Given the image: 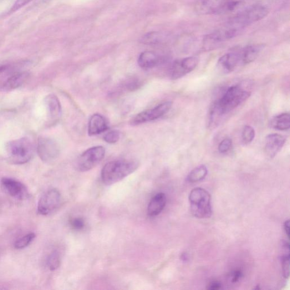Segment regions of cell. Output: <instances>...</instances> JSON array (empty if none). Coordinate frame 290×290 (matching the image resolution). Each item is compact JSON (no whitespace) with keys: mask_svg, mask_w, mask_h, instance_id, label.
Here are the masks:
<instances>
[{"mask_svg":"<svg viewBox=\"0 0 290 290\" xmlns=\"http://www.w3.org/2000/svg\"><path fill=\"white\" fill-rule=\"evenodd\" d=\"M32 1V0H16V3H14L11 9V12H14L18 11V10L26 6V5Z\"/></svg>","mask_w":290,"mask_h":290,"instance_id":"32","label":"cell"},{"mask_svg":"<svg viewBox=\"0 0 290 290\" xmlns=\"http://www.w3.org/2000/svg\"><path fill=\"white\" fill-rule=\"evenodd\" d=\"M266 47L263 44H256L247 45L241 51L242 63L248 64L254 62L259 54Z\"/></svg>","mask_w":290,"mask_h":290,"instance_id":"17","label":"cell"},{"mask_svg":"<svg viewBox=\"0 0 290 290\" xmlns=\"http://www.w3.org/2000/svg\"><path fill=\"white\" fill-rule=\"evenodd\" d=\"M242 3V0H197L195 9L201 15L226 14L235 11Z\"/></svg>","mask_w":290,"mask_h":290,"instance_id":"5","label":"cell"},{"mask_svg":"<svg viewBox=\"0 0 290 290\" xmlns=\"http://www.w3.org/2000/svg\"><path fill=\"white\" fill-rule=\"evenodd\" d=\"M29 75L28 72H19L13 74L5 81L2 86L1 90L4 92H8L18 88L28 80Z\"/></svg>","mask_w":290,"mask_h":290,"instance_id":"18","label":"cell"},{"mask_svg":"<svg viewBox=\"0 0 290 290\" xmlns=\"http://www.w3.org/2000/svg\"><path fill=\"white\" fill-rule=\"evenodd\" d=\"M61 201V195L57 189L45 192L38 201L37 210L40 215L47 216L58 207Z\"/></svg>","mask_w":290,"mask_h":290,"instance_id":"9","label":"cell"},{"mask_svg":"<svg viewBox=\"0 0 290 290\" xmlns=\"http://www.w3.org/2000/svg\"><path fill=\"white\" fill-rule=\"evenodd\" d=\"M167 198L165 193H160L156 195L149 203L147 213L151 217L159 215L164 209L166 205Z\"/></svg>","mask_w":290,"mask_h":290,"instance_id":"19","label":"cell"},{"mask_svg":"<svg viewBox=\"0 0 290 290\" xmlns=\"http://www.w3.org/2000/svg\"><path fill=\"white\" fill-rule=\"evenodd\" d=\"M189 200L193 216L200 219L211 217V196L206 190L202 188H194L190 193Z\"/></svg>","mask_w":290,"mask_h":290,"instance_id":"6","label":"cell"},{"mask_svg":"<svg viewBox=\"0 0 290 290\" xmlns=\"http://www.w3.org/2000/svg\"><path fill=\"white\" fill-rule=\"evenodd\" d=\"M269 9L262 5H256L244 10L231 18L226 23L227 26L241 32L242 30L253 23L257 22L268 16Z\"/></svg>","mask_w":290,"mask_h":290,"instance_id":"4","label":"cell"},{"mask_svg":"<svg viewBox=\"0 0 290 290\" xmlns=\"http://www.w3.org/2000/svg\"><path fill=\"white\" fill-rule=\"evenodd\" d=\"M172 106L171 101H165L154 109L146 110L136 115L130 121L131 125H138L160 119L171 110Z\"/></svg>","mask_w":290,"mask_h":290,"instance_id":"8","label":"cell"},{"mask_svg":"<svg viewBox=\"0 0 290 290\" xmlns=\"http://www.w3.org/2000/svg\"><path fill=\"white\" fill-rule=\"evenodd\" d=\"M36 238V235L33 232L29 233L27 235L20 238L14 243V247L17 249H21L28 247Z\"/></svg>","mask_w":290,"mask_h":290,"instance_id":"24","label":"cell"},{"mask_svg":"<svg viewBox=\"0 0 290 290\" xmlns=\"http://www.w3.org/2000/svg\"><path fill=\"white\" fill-rule=\"evenodd\" d=\"M250 91L244 90L240 85H234L227 89L221 97L214 102L210 111V124L227 114L246 101L251 96Z\"/></svg>","mask_w":290,"mask_h":290,"instance_id":"1","label":"cell"},{"mask_svg":"<svg viewBox=\"0 0 290 290\" xmlns=\"http://www.w3.org/2000/svg\"><path fill=\"white\" fill-rule=\"evenodd\" d=\"M207 174V167L205 165H200L193 169L188 175V181L194 183L204 179Z\"/></svg>","mask_w":290,"mask_h":290,"instance_id":"23","label":"cell"},{"mask_svg":"<svg viewBox=\"0 0 290 290\" xmlns=\"http://www.w3.org/2000/svg\"><path fill=\"white\" fill-rule=\"evenodd\" d=\"M285 142L286 138L281 135L274 134L267 136L265 146L267 155L273 159L282 149Z\"/></svg>","mask_w":290,"mask_h":290,"instance_id":"15","label":"cell"},{"mask_svg":"<svg viewBox=\"0 0 290 290\" xmlns=\"http://www.w3.org/2000/svg\"><path fill=\"white\" fill-rule=\"evenodd\" d=\"M45 104L49 124L53 125L57 123L62 114V106L58 98L54 94H49L45 98Z\"/></svg>","mask_w":290,"mask_h":290,"instance_id":"14","label":"cell"},{"mask_svg":"<svg viewBox=\"0 0 290 290\" xmlns=\"http://www.w3.org/2000/svg\"><path fill=\"white\" fill-rule=\"evenodd\" d=\"M139 167V162L134 160L112 161L101 170V180L106 186H111L124 179Z\"/></svg>","mask_w":290,"mask_h":290,"instance_id":"2","label":"cell"},{"mask_svg":"<svg viewBox=\"0 0 290 290\" xmlns=\"http://www.w3.org/2000/svg\"><path fill=\"white\" fill-rule=\"evenodd\" d=\"M7 68L8 67L6 65L0 66V74L5 72V71H6Z\"/></svg>","mask_w":290,"mask_h":290,"instance_id":"35","label":"cell"},{"mask_svg":"<svg viewBox=\"0 0 290 290\" xmlns=\"http://www.w3.org/2000/svg\"><path fill=\"white\" fill-rule=\"evenodd\" d=\"M242 63L241 52H231L222 56L218 60L217 69L222 74H228Z\"/></svg>","mask_w":290,"mask_h":290,"instance_id":"13","label":"cell"},{"mask_svg":"<svg viewBox=\"0 0 290 290\" xmlns=\"http://www.w3.org/2000/svg\"><path fill=\"white\" fill-rule=\"evenodd\" d=\"M243 277V273L240 269H235L230 275V281L232 283H236Z\"/></svg>","mask_w":290,"mask_h":290,"instance_id":"31","label":"cell"},{"mask_svg":"<svg viewBox=\"0 0 290 290\" xmlns=\"http://www.w3.org/2000/svg\"><path fill=\"white\" fill-rule=\"evenodd\" d=\"M160 62V58L156 53L152 51H145L139 56L138 64L144 69H150L156 67Z\"/></svg>","mask_w":290,"mask_h":290,"instance_id":"20","label":"cell"},{"mask_svg":"<svg viewBox=\"0 0 290 290\" xmlns=\"http://www.w3.org/2000/svg\"><path fill=\"white\" fill-rule=\"evenodd\" d=\"M282 266L283 276L288 278L289 276V253L283 254Z\"/></svg>","mask_w":290,"mask_h":290,"instance_id":"27","label":"cell"},{"mask_svg":"<svg viewBox=\"0 0 290 290\" xmlns=\"http://www.w3.org/2000/svg\"><path fill=\"white\" fill-rule=\"evenodd\" d=\"M222 288V284L220 282L212 281L208 283L207 286V289L217 290L220 289Z\"/></svg>","mask_w":290,"mask_h":290,"instance_id":"33","label":"cell"},{"mask_svg":"<svg viewBox=\"0 0 290 290\" xmlns=\"http://www.w3.org/2000/svg\"><path fill=\"white\" fill-rule=\"evenodd\" d=\"M70 223L71 225H72V227L75 229V230H81V229H83L85 226V222L83 219L81 218H74L71 221Z\"/></svg>","mask_w":290,"mask_h":290,"instance_id":"30","label":"cell"},{"mask_svg":"<svg viewBox=\"0 0 290 290\" xmlns=\"http://www.w3.org/2000/svg\"><path fill=\"white\" fill-rule=\"evenodd\" d=\"M3 190L17 200L26 199L29 196L26 186L22 182L11 177H3L1 180Z\"/></svg>","mask_w":290,"mask_h":290,"instance_id":"12","label":"cell"},{"mask_svg":"<svg viewBox=\"0 0 290 290\" xmlns=\"http://www.w3.org/2000/svg\"><path fill=\"white\" fill-rule=\"evenodd\" d=\"M106 150L103 146H95L86 150L78 157L75 164V169L80 172H86L93 169L104 157Z\"/></svg>","mask_w":290,"mask_h":290,"instance_id":"7","label":"cell"},{"mask_svg":"<svg viewBox=\"0 0 290 290\" xmlns=\"http://www.w3.org/2000/svg\"><path fill=\"white\" fill-rule=\"evenodd\" d=\"M60 256L58 251L52 252L47 258V266L50 271H54L58 269L60 266Z\"/></svg>","mask_w":290,"mask_h":290,"instance_id":"26","label":"cell"},{"mask_svg":"<svg viewBox=\"0 0 290 290\" xmlns=\"http://www.w3.org/2000/svg\"><path fill=\"white\" fill-rule=\"evenodd\" d=\"M199 63L197 57H191L177 60L173 63L171 68V78L175 80L184 77L196 67Z\"/></svg>","mask_w":290,"mask_h":290,"instance_id":"11","label":"cell"},{"mask_svg":"<svg viewBox=\"0 0 290 290\" xmlns=\"http://www.w3.org/2000/svg\"><path fill=\"white\" fill-rule=\"evenodd\" d=\"M272 128L278 130H286L290 126V115L289 113H283L274 117L271 123Z\"/></svg>","mask_w":290,"mask_h":290,"instance_id":"22","label":"cell"},{"mask_svg":"<svg viewBox=\"0 0 290 290\" xmlns=\"http://www.w3.org/2000/svg\"><path fill=\"white\" fill-rule=\"evenodd\" d=\"M0 253H1V250H0Z\"/></svg>","mask_w":290,"mask_h":290,"instance_id":"36","label":"cell"},{"mask_svg":"<svg viewBox=\"0 0 290 290\" xmlns=\"http://www.w3.org/2000/svg\"><path fill=\"white\" fill-rule=\"evenodd\" d=\"M255 130L250 125H246L244 127L242 131V142L244 145L251 144L255 137Z\"/></svg>","mask_w":290,"mask_h":290,"instance_id":"25","label":"cell"},{"mask_svg":"<svg viewBox=\"0 0 290 290\" xmlns=\"http://www.w3.org/2000/svg\"><path fill=\"white\" fill-rule=\"evenodd\" d=\"M6 150L8 161L13 165L27 164L35 154V147L27 137L9 142Z\"/></svg>","mask_w":290,"mask_h":290,"instance_id":"3","label":"cell"},{"mask_svg":"<svg viewBox=\"0 0 290 290\" xmlns=\"http://www.w3.org/2000/svg\"><path fill=\"white\" fill-rule=\"evenodd\" d=\"M108 129L109 125L104 116L95 114L91 117L88 126V134L90 136L103 133Z\"/></svg>","mask_w":290,"mask_h":290,"instance_id":"16","label":"cell"},{"mask_svg":"<svg viewBox=\"0 0 290 290\" xmlns=\"http://www.w3.org/2000/svg\"><path fill=\"white\" fill-rule=\"evenodd\" d=\"M120 139V133L117 130H112L104 135V140L109 144H115Z\"/></svg>","mask_w":290,"mask_h":290,"instance_id":"28","label":"cell"},{"mask_svg":"<svg viewBox=\"0 0 290 290\" xmlns=\"http://www.w3.org/2000/svg\"><path fill=\"white\" fill-rule=\"evenodd\" d=\"M232 144V141L230 139L223 140L218 146V150L221 153H226L230 150Z\"/></svg>","mask_w":290,"mask_h":290,"instance_id":"29","label":"cell"},{"mask_svg":"<svg viewBox=\"0 0 290 290\" xmlns=\"http://www.w3.org/2000/svg\"><path fill=\"white\" fill-rule=\"evenodd\" d=\"M37 151L40 159L46 163L55 161L60 154L59 146L57 142L47 137L39 139Z\"/></svg>","mask_w":290,"mask_h":290,"instance_id":"10","label":"cell"},{"mask_svg":"<svg viewBox=\"0 0 290 290\" xmlns=\"http://www.w3.org/2000/svg\"><path fill=\"white\" fill-rule=\"evenodd\" d=\"M284 229L285 232H286V235L287 236L288 238L289 236V221L287 220V221L284 222Z\"/></svg>","mask_w":290,"mask_h":290,"instance_id":"34","label":"cell"},{"mask_svg":"<svg viewBox=\"0 0 290 290\" xmlns=\"http://www.w3.org/2000/svg\"><path fill=\"white\" fill-rule=\"evenodd\" d=\"M169 37L160 32H150L147 33L141 38L142 43L150 45L160 44L167 41Z\"/></svg>","mask_w":290,"mask_h":290,"instance_id":"21","label":"cell"}]
</instances>
